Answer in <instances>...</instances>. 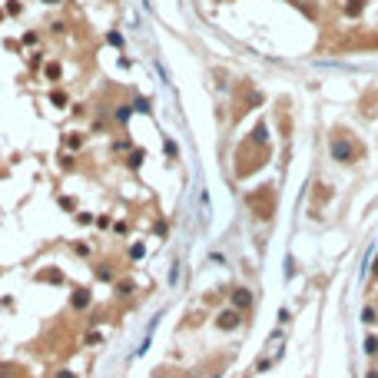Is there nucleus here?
<instances>
[{
    "mask_svg": "<svg viewBox=\"0 0 378 378\" xmlns=\"http://www.w3.org/2000/svg\"><path fill=\"white\" fill-rule=\"evenodd\" d=\"M73 305H76V309H86V305H90V292H83V289H80V292L73 295Z\"/></svg>",
    "mask_w": 378,
    "mask_h": 378,
    "instance_id": "20e7f679",
    "label": "nucleus"
},
{
    "mask_svg": "<svg viewBox=\"0 0 378 378\" xmlns=\"http://www.w3.org/2000/svg\"><path fill=\"white\" fill-rule=\"evenodd\" d=\"M365 352H368V355H375V352H378V339H365Z\"/></svg>",
    "mask_w": 378,
    "mask_h": 378,
    "instance_id": "39448f33",
    "label": "nucleus"
},
{
    "mask_svg": "<svg viewBox=\"0 0 378 378\" xmlns=\"http://www.w3.org/2000/svg\"><path fill=\"white\" fill-rule=\"evenodd\" d=\"M236 325H239V312H236V309L219 315V328H236Z\"/></svg>",
    "mask_w": 378,
    "mask_h": 378,
    "instance_id": "f03ea898",
    "label": "nucleus"
},
{
    "mask_svg": "<svg viewBox=\"0 0 378 378\" xmlns=\"http://www.w3.org/2000/svg\"><path fill=\"white\" fill-rule=\"evenodd\" d=\"M361 322H375V309H361Z\"/></svg>",
    "mask_w": 378,
    "mask_h": 378,
    "instance_id": "6e6552de",
    "label": "nucleus"
},
{
    "mask_svg": "<svg viewBox=\"0 0 378 378\" xmlns=\"http://www.w3.org/2000/svg\"><path fill=\"white\" fill-rule=\"evenodd\" d=\"M126 116H130V106H120V110H116V120H120V123H126Z\"/></svg>",
    "mask_w": 378,
    "mask_h": 378,
    "instance_id": "423d86ee",
    "label": "nucleus"
},
{
    "mask_svg": "<svg viewBox=\"0 0 378 378\" xmlns=\"http://www.w3.org/2000/svg\"><path fill=\"white\" fill-rule=\"evenodd\" d=\"M368 378H378V372H368Z\"/></svg>",
    "mask_w": 378,
    "mask_h": 378,
    "instance_id": "f8f14e48",
    "label": "nucleus"
},
{
    "mask_svg": "<svg viewBox=\"0 0 378 378\" xmlns=\"http://www.w3.org/2000/svg\"><path fill=\"white\" fill-rule=\"evenodd\" d=\"M249 302H252V295H249L246 289H236V295H232V305H236V309H246Z\"/></svg>",
    "mask_w": 378,
    "mask_h": 378,
    "instance_id": "7ed1b4c3",
    "label": "nucleus"
},
{
    "mask_svg": "<svg viewBox=\"0 0 378 378\" xmlns=\"http://www.w3.org/2000/svg\"><path fill=\"white\" fill-rule=\"evenodd\" d=\"M359 156V146L352 143V139H345V136H335L332 139V159L335 163H352Z\"/></svg>",
    "mask_w": 378,
    "mask_h": 378,
    "instance_id": "f257e3e1",
    "label": "nucleus"
},
{
    "mask_svg": "<svg viewBox=\"0 0 378 378\" xmlns=\"http://www.w3.org/2000/svg\"><path fill=\"white\" fill-rule=\"evenodd\" d=\"M139 163H143V153L136 150V153H133V156H130V166H133V170H136V166H139Z\"/></svg>",
    "mask_w": 378,
    "mask_h": 378,
    "instance_id": "0eeeda50",
    "label": "nucleus"
},
{
    "mask_svg": "<svg viewBox=\"0 0 378 378\" xmlns=\"http://www.w3.org/2000/svg\"><path fill=\"white\" fill-rule=\"evenodd\" d=\"M372 275H378V259H375V269H372Z\"/></svg>",
    "mask_w": 378,
    "mask_h": 378,
    "instance_id": "9b49d317",
    "label": "nucleus"
},
{
    "mask_svg": "<svg viewBox=\"0 0 378 378\" xmlns=\"http://www.w3.org/2000/svg\"><path fill=\"white\" fill-rule=\"evenodd\" d=\"M50 3H57V0H50Z\"/></svg>",
    "mask_w": 378,
    "mask_h": 378,
    "instance_id": "ddd939ff",
    "label": "nucleus"
},
{
    "mask_svg": "<svg viewBox=\"0 0 378 378\" xmlns=\"http://www.w3.org/2000/svg\"><path fill=\"white\" fill-rule=\"evenodd\" d=\"M361 10V0H348V14H359Z\"/></svg>",
    "mask_w": 378,
    "mask_h": 378,
    "instance_id": "1a4fd4ad",
    "label": "nucleus"
},
{
    "mask_svg": "<svg viewBox=\"0 0 378 378\" xmlns=\"http://www.w3.org/2000/svg\"><path fill=\"white\" fill-rule=\"evenodd\" d=\"M60 378H73V375H70V372H60Z\"/></svg>",
    "mask_w": 378,
    "mask_h": 378,
    "instance_id": "9d476101",
    "label": "nucleus"
}]
</instances>
